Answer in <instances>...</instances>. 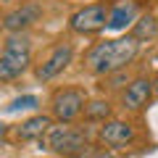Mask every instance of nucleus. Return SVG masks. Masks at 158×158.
I'll use <instances>...</instances> for the list:
<instances>
[{"mask_svg":"<svg viewBox=\"0 0 158 158\" xmlns=\"http://www.w3.org/2000/svg\"><path fill=\"white\" fill-rule=\"evenodd\" d=\"M40 106V100L34 95H21V98H16V100H11L6 106V113H16V111H32V108H37Z\"/></svg>","mask_w":158,"mask_h":158,"instance_id":"nucleus-14","label":"nucleus"},{"mask_svg":"<svg viewBox=\"0 0 158 158\" xmlns=\"http://www.w3.org/2000/svg\"><path fill=\"white\" fill-rule=\"evenodd\" d=\"M40 16H42V3L40 0H29V3H24V6L6 13L3 29H6V34H24L29 27H34L40 21Z\"/></svg>","mask_w":158,"mask_h":158,"instance_id":"nucleus-6","label":"nucleus"},{"mask_svg":"<svg viewBox=\"0 0 158 158\" xmlns=\"http://www.w3.org/2000/svg\"><path fill=\"white\" fill-rule=\"evenodd\" d=\"M71 58H74V48L69 45V42H58V45L50 50V56L37 66V79H40V82H50V79H56L58 74H63L69 69Z\"/></svg>","mask_w":158,"mask_h":158,"instance_id":"nucleus-7","label":"nucleus"},{"mask_svg":"<svg viewBox=\"0 0 158 158\" xmlns=\"http://www.w3.org/2000/svg\"><path fill=\"white\" fill-rule=\"evenodd\" d=\"M50 127H53V118L45 116V113H37V116L27 118L24 124L16 127V137H19V140H24V142H29V140H42V137L50 132Z\"/></svg>","mask_w":158,"mask_h":158,"instance_id":"nucleus-11","label":"nucleus"},{"mask_svg":"<svg viewBox=\"0 0 158 158\" xmlns=\"http://www.w3.org/2000/svg\"><path fill=\"white\" fill-rule=\"evenodd\" d=\"M85 118H87V121H100V124L111 121V103L103 100V98L87 100V106H85Z\"/></svg>","mask_w":158,"mask_h":158,"instance_id":"nucleus-13","label":"nucleus"},{"mask_svg":"<svg viewBox=\"0 0 158 158\" xmlns=\"http://www.w3.org/2000/svg\"><path fill=\"white\" fill-rule=\"evenodd\" d=\"M153 92H156V82L148 77H137L132 79L129 85H127L124 95H121V103H124L127 111H140V108L148 106V100L153 98Z\"/></svg>","mask_w":158,"mask_h":158,"instance_id":"nucleus-9","label":"nucleus"},{"mask_svg":"<svg viewBox=\"0 0 158 158\" xmlns=\"http://www.w3.org/2000/svg\"><path fill=\"white\" fill-rule=\"evenodd\" d=\"M40 145L50 153H58V156L79 158L90 148V137H87V132L74 129L69 124H53L50 132L45 135V142H40Z\"/></svg>","mask_w":158,"mask_h":158,"instance_id":"nucleus-3","label":"nucleus"},{"mask_svg":"<svg viewBox=\"0 0 158 158\" xmlns=\"http://www.w3.org/2000/svg\"><path fill=\"white\" fill-rule=\"evenodd\" d=\"M156 98H158V79H156Z\"/></svg>","mask_w":158,"mask_h":158,"instance_id":"nucleus-16","label":"nucleus"},{"mask_svg":"<svg viewBox=\"0 0 158 158\" xmlns=\"http://www.w3.org/2000/svg\"><path fill=\"white\" fill-rule=\"evenodd\" d=\"M132 40H137V42H148V40H156L158 37V19L150 16V13H145V16L137 19V24L132 27Z\"/></svg>","mask_w":158,"mask_h":158,"instance_id":"nucleus-12","label":"nucleus"},{"mask_svg":"<svg viewBox=\"0 0 158 158\" xmlns=\"http://www.w3.org/2000/svg\"><path fill=\"white\" fill-rule=\"evenodd\" d=\"M140 53V42L132 37H121V40H106L98 42L90 53H87L85 63L92 74L98 77H111L116 71H124Z\"/></svg>","mask_w":158,"mask_h":158,"instance_id":"nucleus-1","label":"nucleus"},{"mask_svg":"<svg viewBox=\"0 0 158 158\" xmlns=\"http://www.w3.org/2000/svg\"><path fill=\"white\" fill-rule=\"evenodd\" d=\"M124 82H127V71H116V74H111V77H106V82H103L100 87L103 90H106V87L108 90H118ZM127 85H129V82H127Z\"/></svg>","mask_w":158,"mask_h":158,"instance_id":"nucleus-15","label":"nucleus"},{"mask_svg":"<svg viewBox=\"0 0 158 158\" xmlns=\"http://www.w3.org/2000/svg\"><path fill=\"white\" fill-rule=\"evenodd\" d=\"M87 106V95L79 87H69V90H58L50 100V113L53 118H58V124H69L77 116L85 113Z\"/></svg>","mask_w":158,"mask_h":158,"instance_id":"nucleus-4","label":"nucleus"},{"mask_svg":"<svg viewBox=\"0 0 158 158\" xmlns=\"http://www.w3.org/2000/svg\"><path fill=\"white\" fill-rule=\"evenodd\" d=\"M98 137H100V142L106 148L118 150V148L132 145V140H135V127L129 121H121V118H111V121H106L98 129Z\"/></svg>","mask_w":158,"mask_h":158,"instance_id":"nucleus-8","label":"nucleus"},{"mask_svg":"<svg viewBox=\"0 0 158 158\" xmlns=\"http://www.w3.org/2000/svg\"><path fill=\"white\" fill-rule=\"evenodd\" d=\"M108 16H111V6L92 3V6H85V8H79L77 13H71L69 27L77 34H95L100 29H108Z\"/></svg>","mask_w":158,"mask_h":158,"instance_id":"nucleus-5","label":"nucleus"},{"mask_svg":"<svg viewBox=\"0 0 158 158\" xmlns=\"http://www.w3.org/2000/svg\"><path fill=\"white\" fill-rule=\"evenodd\" d=\"M32 63V40L29 34H6L3 53H0V79L11 82L21 77Z\"/></svg>","mask_w":158,"mask_h":158,"instance_id":"nucleus-2","label":"nucleus"},{"mask_svg":"<svg viewBox=\"0 0 158 158\" xmlns=\"http://www.w3.org/2000/svg\"><path fill=\"white\" fill-rule=\"evenodd\" d=\"M137 13H140V6H137L135 0H118V3H113L111 16H108V29L111 32H121L127 27H135Z\"/></svg>","mask_w":158,"mask_h":158,"instance_id":"nucleus-10","label":"nucleus"}]
</instances>
